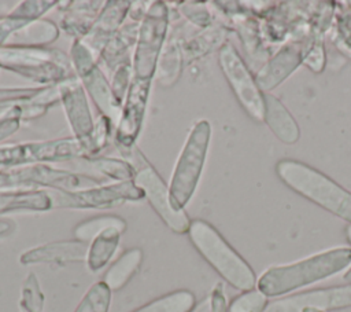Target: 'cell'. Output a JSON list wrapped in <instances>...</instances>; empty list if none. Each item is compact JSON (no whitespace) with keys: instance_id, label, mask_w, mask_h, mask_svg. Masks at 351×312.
<instances>
[{"instance_id":"cell-1","label":"cell","mask_w":351,"mask_h":312,"mask_svg":"<svg viewBox=\"0 0 351 312\" xmlns=\"http://www.w3.org/2000/svg\"><path fill=\"white\" fill-rule=\"evenodd\" d=\"M351 264V247H335L300 261L266 269L256 282V289L267 297H277L318 280L326 279Z\"/></svg>"},{"instance_id":"cell-2","label":"cell","mask_w":351,"mask_h":312,"mask_svg":"<svg viewBox=\"0 0 351 312\" xmlns=\"http://www.w3.org/2000/svg\"><path fill=\"white\" fill-rule=\"evenodd\" d=\"M276 173L296 194L351 224V191L333 179L295 159L278 161Z\"/></svg>"},{"instance_id":"cell-3","label":"cell","mask_w":351,"mask_h":312,"mask_svg":"<svg viewBox=\"0 0 351 312\" xmlns=\"http://www.w3.org/2000/svg\"><path fill=\"white\" fill-rule=\"evenodd\" d=\"M189 239L202 257L234 289H255L256 276L250 264L207 221H191Z\"/></svg>"},{"instance_id":"cell-4","label":"cell","mask_w":351,"mask_h":312,"mask_svg":"<svg viewBox=\"0 0 351 312\" xmlns=\"http://www.w3.org/2000/svg\"><path fill=\"white\" fill-rule=\"evenodd\" d=\"M0 69L43 85L56 84L74 76L70 56L48 47L3 45L0 47Z\"/></svg>"},{"instance_id":"cell-5","label":"cell","mask_w":351,"mask_h":312,"mask_svg":"<svg viewBox=\"0 0 351 312\" xmlns=\"http://www.w3.org/2000/svg\"><path fill=\"white\" fill-rule=\"evenodd\" d=\"M211 139V125L199 120L189 131L169 183L173 206L182 210L196 191Z\"/></svg>"},{"instance_id":"cell-6","label":"cell","mask_w":351,"mask_h":312,"mask_svg":"<svg viewBox=\"0 0 351 312\" xmlns=\"http://www.w3.org/2000/svg\"><path fill=\"white\" fill-rule=\"evenodd\" d=\"M103 181L104 179L99 176L75 173L67 169L53 168L48 164L0 169V191L37 190V187L74 191L84 188L85 184L100 186Z\"/></svg>"},{"instance_id":"cell-7","label":"cell","mask_w":351,"mask_h":312,"mask_svg":"<svg viewBox=\"0 0 351 312\" xmlns=\"http://www.w3.org/2000/svg\"><path fill=\"white\" fill-rule=\"evenodd\" d=\"M123 159L129 161L134 166V184L143 191L144 198L149 202L158 216L167 224V227L176 232H188L191 225L188 214L184 212V209L178 210L173 206L169 184L165 183L162 176L148 162L144 154L134 147L126 155H123Z\"/></svg>"},{"instance_id":"cell-8","label":"cell","mask_w":351,"mask_h":312,"mask_svg":"<svg viewBox=\"0 0 351 312\" xmlns=\"http://www.w3.org/2000/svg\"><path fill=\"white\" fill-rule=\"evenodd\" d=\"M170 27V12L166 1H151L140 22L137 44L132 56L133 74L140 80L155 77L158 59L166 43Z\"/></svg>"},{"instance_id":"cell-9","label":"cell","mask_w":351,"mask_h":312,"mask_svg":"<svg viewBox=\"0 0 351 312\" xmlns=\"http://www.w3.org/2000/svg\"><path fill=\"white\" fill-rule=\"evenodd\" d=\"M69 56L74 74L78 77L86 95H89L95 103L99 114L106 115L117 124L122 103L114 95L110 80L104 74L97 59H95L90 51L80 40L73 41Z\"/></svg>"},{"instance_id":"cell-10","label":"cell","mask_w":351,"mask_h":312,"mask_svg":"<svg viewBox=\"0 0 351 312\" xmlns=\"http://www.w3.org/2000/svg\"><path fill=\"white\" fill-rule=\"evenodd\" d=\"M218 65L239 104L252 120L263 122L265 93L261 91L255 76L232 43L228 41L218 51Z\"/></svg>"},{"instance_id":"cell-11","label":"cell","mask_w":351,"mask_h":312,"mask_svg":"<svg viewBox=\"0 0 351 312\" xmlns=\"http://www.w3.org/2000/svg\"><path fill=\"white\" fill-rule=\"evenodd\" d=\"M78 158H84V151L74 137L0 146V169Z\"/></svg>"},{"instance_id":"cell-12","label":"cell","mask_w":351,"mask_h":312,"mask_svg":"<svg viewBox=\"0 0 351 312\" xmlns=\"http://www.w3.org/2000/svg\"><path fill=\"white\" fill-rule=\"evenodd\" d=\"M48 194L52 198L53 208L73 209H106L119 206L125 202H136L144 199L143 191L134 184L133 180L100 184L74 191L48 190Z\"/></svg>"},{"instance_id":"cell-13","label":"cell","mask_w":351,"mask_h":312,"mask_svg":"<svg viewBox=\"0 0 351 312\" xmlns=\"http://www.w3.org/2000/svg\"><path fill=\"white\" fill-rule=\"evenodd\" d=\"M151 81L152 80H140L133 77L122 103L114 132L115 146L122 157L136 147L148 106Z\"/></svg>"},{"instance_id":"cell-14","label":"cell","mask_w":351,"mask_h":312,"mask_svg":"<svg viewBox=\"0 0 351 312\" xmlns=\"http://www.w3.org/2000/svg\"><path fill=\"white\" fill-rule=\"evenodd\" d=\"M351 307V283L287 296L267 304L263 312H328Z\"/></svg>"},{"instance_id":"cell-15","label":"cell","mask_w":351,"mask_h":312,"mask_svg":"<svg viewBox=\"0 0 351 312\" xmlns=\"http://www.w3.org/2000/svg\"><path fill=\"white\" fill-rule=\"evenodd\" d=\"M306 51V43L292 40L282 45L271 58H269L255 76V80L263 93H269L287 80L302 63Z\"/></svg>"},{"instance_id":"cell-16","label":"cell","mask_w":351,"mask_h":312,"mask_svg":"<svg viewBox=\"0 0 351 312\" xmlns=\"http://www.w3.org/2000/svg\"><path fill=\"white\" fill-rule=\"evenodd\" d=\"M60 103L73 132V137L78 143H82L93 131L95 120L92 117L86 92L75 74L66 80Z\"/></svg>"},{"instance_id":"cell-17","label":"cell","mask_w":351,"mask_h":312,"mask_svg":"<svg viewBox=\"0 0 351 312\" xmlns=\"http://www.w3.org/2000/svg\"><path fill=\"white\" fill-rule=\"evenodd\" d=\"M132 1L110 0L106 1L104 8L93 22L90 30L80 40L95 56L99 59L106 45L125 23Z\"/></svg>"},{"instance_id":"cell-18","label":"cell","mask_w":351,"mask_h":312,"mask_svg":"<svg viewBox=\"0 0 351 312\" xmlns=\"http://www.w3.org/2000/svg\"><path fill=\"white\" fill-rule=\"evenodd\" d=\"M180 21L181 18L170 23L166 43L158 59L155 78L162 87L174 85L181 77L182 67L185 66L182 58V43L188 37L182 36L180 29Z\"/></svg>"},{"instance_id":"cell-19","label":"cell","mask_w":351,"mask_h":312,"mask_svg":"<svg viewBox=\"0 0 351 312\" xmlns=\"http://www.w3.org/2000/svg\"><path fill=\"white\" fill-rule=\"evenodd\" d=\"M64 7H58L62 11V19L59 29L66 34L71 36L74 40H81L92 27L93 22L106 5L101 0H74L62 1Z\"/></svg>"},{"instance_id":"cell-20","label":"cell","mask_w":351,"mask_h":312,"mask_svg":"<svg viewBox=\"0 0 351 312\" xmlns=\"http://www.w3.org/2000/svg\"><path fill=\"white\" fill-rule=\"evenodd\" d=\"M140 22L125 21V23L118 29L114 37L103 49L97 62L104 67L110 74L115 70V67L126 60H132L133 51L137 44Z\"/></svg>"},{"instance_id":"cell-21","label":"cell","mask_w":351,"mask_h":312,"mask_svg":"<svg viewBox=\"0 0 351 312\" xmlns=\"http://www.w3.org/2000/svg\"><path fill=\"white\" fill-rule=\"evenodd\" d=\"M228 26L214 22L211 26L189 36L182 43L184 63L189 65L214 51H219L221 47L228 43Z\"/></svg>"},{"instance_id":"cell-22","label":"cell","mask_w":351,"mask_h":312,"mask_svg":"<svg viewBox=\"0 0 351 312\" xmlns=\"http://www.w3.org/2000/svg\"><path fill=\"white\" fill-rule=\"evenodd\" d=\"M269 129L285 144H293L300 137V129L282 102L271 93H265V120Z\"/></svg>"},{"instance_id":"cell-23","label":"cell","mask_w":351,"mask_h":312,"mask_svg":"<svg viewBox=\"0 0 351 312\" xmlns=\"http://www.w3.org/2000/svg\"><path fill=\"white\" fill-rule=\"evenodd\" d=\"M88 245L81 241L55 242L36 247L22 256L23 264L34 263H70L81 261L86 257Z\"/></svg>"},{"instance_id":"cell-24","label":"cell","mask_w":351,"mask_h":312,"mask_svg":"<svg viewBox=\"0 0 351 312\" xmlns=\"http://www.w3.org/2000/svg\"><path fill=\"white\" fill-rule=\"evenodd\" d=\"M52 208V198L48 191L44 190L0 191V213L16 210L44 212Z\"/></svg>"},{"instance_id":"cell-25","label":"cell","mask_w":351,"mask_h":312,"mask_svg":"<svg viewBox=\"0 0 351 312\" xmlns=\"http://www.w3.org/2000/svg\"><path fill=\"white\" fill-rule=\"evenodd\" d=\"M60 29L53 21L37 19L11 36L7 45H25V47H45L59 37Z\"/></svg>"},{"instance_id":"cell-26","label":"cell","mask_w":351,"mask_h":312,"mask_svg":"<svg viewBox=\"0 0 351 312\" xmlns=\"http://www.w3.org/2000/svg\"><path fill=\"white\" fill-rule=\"evenodd\" d=\"M121 232L123 231L118 228H108L99 234L92 241L90 246H88L86 263L92 271H97L108 263V260L117 250Z\"/></svg>"},{"instance_id":"cell-27","label":"cell","mask_w":351,"mask_h":312,"mask_svg":"<svg viewBox=\"0 0 351 312\" xmlns=\"http://www.w3.org/2000/svg\"><path fill=\"white\" fill-rule=\"evenodd\" d=\"M85 161L90 169L101 176V179H110L114 183L132 181L136 175L134 166L123 158L112 157H93V158H78Z\"/></svg>"},{"instance_id":"cell-28","label":"cell","mask_w":351,"mask_h":312,"mask_svg":"<svg viewBox=\"0 0 351 312\" xmlns=\"http://www.w3.org/2000/svg\"><path fill=\"white\" fill-rule=\"evenodd\" d=\"M143 254L140 249H132L126 252L106 274L104 285L111 290L121 289L137 271L141 263Z\"/></svg>"},{"instance_id":"cell-29","label":"cell","mask_w":351,"mask_h":312,"mask_svg":"<svg viewBox=\"0 0 351 312\" xmlns=\"http://www.w3.org/2000/svg\"><path fill=\"white\" fill-rule=\"evenodd\" d=\"M112 126L114 122L110 118L99 114V117L95 120L93 131L82 143H80L84 151V158L97 157V154L107 147L112 133Z\"/></svg>"},{"instance_id":"cell-30","label":"cell","mask_w":351,"mask_h":312,"mask_svg":"<svg viewBox=\"0 0 351 312\" xmlns=\"http://www.w3.org/2000/svg\"><path fill=\"white\" fill-rule=\"evenodd\" d=\"M195 304V297L191 291L180 290L163 296L136 312H189Z\"/></svg>"},{"instance_id":"cell-31","label":"cell","mask_w":351,"mask_h":312,"mask_svg":"<svg viewBox=\"0 0 351 312\" xmlns=\"http://www.w3.org/2000/svg\"><path fill=\"white\" fill-rule=\"evenodd\" d=\"M108 228H118L123 231L126 228V223L121 217H117L112 214L99 216L78 224L74 230V234L81 242H86V241H93L99 234H101Z\"/></svg>"},{"instance_id":"cell-32","label":"cell","mask_w":351,"mask_h":312,"mask_svg":"<svg viewBox=\"0 0 351 312\" xmlns=\"http://www.w3.org/2000/svg\"><path fill=\"white\" fill-rule=\"evenodd\" d=\"M177 11L189 25L202 30L214 23V15L202 1H177Z\"/></svg>"},{"instance_id":"cell-33","label":"cell","mask_w":351,"mask_h":312,"mask_svg":"<svg viewBox=\"0 0 351 312\" xmlns=\"http://www.w3.org/2000/svg\"><path fill=\"white\" fill-rule=\"evenodd\" d=\"M267 304V296L258 289H251L237 296L229 304L228 312H263Z\"/></svg>"},{"instance_id":"cell-34","label":"cell","mask_w":351,"mask_h":312,"mask_svg":"<svg viewBox=\"0 0 351 312\" xmlns=\"http://www.w3.org/2000/svg\"><path fill=\"white\" fill-rule=\"evenodd\" d=\"M55 5H58V1L53 0H26L19 3L10 14L12 16L33 22L41 19V16Z\"/></svg>"},{"instance_id":"cell-35","label":"cell","mask_w":351,"mask_h":312,"mask_svg":"<svg viewBox=\"0 0 351 312\" xmlns=\"http://www.w3.org/2000/svg\"><path fill=\"white\" fill-rule=\"evenodd\" d=\"M133 66H132V60H126L121 65H118L115 67V70L111 73V88L114 95L117 96V99L123 103L125 96L128 93V89L133 81Z\"/></svg>"},{"instance_id":"cell-36","label":"cell","mask_w":351,"mask_h":312,"mask_svg":"<svg viewBox=\"0 0 351 312\" xmlns=\"http://www.w3.org/2000/svg\"><path fill=\"white\" fill-rule=\"evenodd\" d=\"M303 63L314 73H321L325 67V48L322 34L315 33L306 45Z\"/></svg>"},{"instance_id":"cell-37","label":"cell","mask_w":351,"mask_h":312,"mask_svg":"<svg viewBox=\"0 0 351 312\" xmlns=\"http://www.w3.org/2000/svg\"><path fill=\"white\" fill-rule=\"evenodd\" d=\"M21 120L18 117H10L3 121H0V142L4 140L5 137L14 135L19 126H21Z\"/></svg>"},{"instance_id":"cell-38","label":"cell","mask_w":351,"mask_h":312,"mask_svg":"<svg viewBox=\"0 0 351 312\" xmlns=\"http://www.w3.org/2000/svg\"><path fill=\"white\" fill-rule=\"evenodd\" d=\"M14 227H15V224L11 220L0 219V235H4V234L7 235L8 232H11L14 230Z\"/></svg>"},{"instance_id":"cell-39","label":"cell","mask_w":351,"mask_h":312,"mask_svg":"<svg viewBox=\"0 0 351 312\" xmlns=\"http://www.w3.org/2000/svg\"><path fill=\"white\" fill-rule=\"evenodd\" d=\"M347 283H351V267L346 271V274H344V278H343Z\"/></svg>"},{"instance_id":"cell-40","label":"cell","mask_w":351,"mask_h":312,"mask_svg":"<svg viewBox=\"0 0 351 312\" xmlns=\"http://www.w3.org/2000/svg\"><path fill=\"white\" fill-rule=\"evenodd\" d=\"M346 236H347L348 243L351 245V224H348V225L346 227Z\"/></svg>"},{"instance_id":"cell-41","label":"cell","mask_w":351,"mask_h":312,"mask_svg":"<svg viewBox=\"0 0 351 312\" xmlns=\"http://www.w3.org/2000/svg\"><path fill=\"white\" fill-rule=\"evenodd\" d=\"M307 312H317V311H307Z\"/></svg>"},{"instance_id":"cell-42","label":"cell","mask_w":351,"mask_h":312,"mask_svg":"<svg viewBox=\"0 0 351 312\" xmlns=\"http://www.w3.org/2000/svg\"><path fill=\"white\" fill-rule=\"evenodd\" d=\"M0 18H1V16H0Z\"/></svg>"}]
</instances>
